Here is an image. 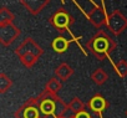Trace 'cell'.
<instances>
[{
	"instance_id": "obj_2",
	"label": "cell",
	"mask_w": 127,
	"mask_h": 118,
	"mask_svg": "<svg viewBox=\"0 0 127 118\" xmlns=\"http://www.w3.org/2000/svg\"><path fill=\"white\" fill-rule=\"evenodd\" d=\"M52 47H54V50L56 52H64V51H66V48H67V41L64 37H57V39L54 40Z\"/></svg>"
},
{
	"instance_id": "obj_4",
	"label": "cell",
	"mask_w": 127,
	"mask_h": 118,
	"mask_svg": "<svg viewBox=\"0 0 127 118\" xmlns=\"http://www.w3.org/2000/svg\"><path fill=\"white\" fill-rule=\"evenodd\" d=\"M107 47H108V42H107V40L103 39V37L96 39V40L94 41V48H95V51H97V52H105V51L107 50Z\"/></svg>"
},
{
	"instance_id": "obj_7",
	"label": "cell",
	"mask_w": 127,
	"mask_h": 118,
	"mask_svg": "<svg viewBox=\"0 0 127 118\" xmlns=\"http://www.w3.org/2000/svg\"><path fill=\"white\" fill-rule=\"evenodd\" d=\"M75 118H90V116L86 113V112H80V113H77L76 114V117Z\"/></svg>"
},
{
	"instance_id": "obj_6",
	"label": "cell",
	"mask_w": 127,
	"mask_h": 118,
	"mask_svg": "<svg viewBox=\"0 0 127 118\" xmlns=\"http://www.w3.org/2000/svg\"><path fill=\"white\" fill-rule=\"evenodd\" d=\"M37 117H39V112L34 107L26 108L24 112V118H37Z\"/></svg>"
},
{
	"instance_id": "obj_1",
	"label": "cell",
	"mask_w": 127,
	"mask_h": 118,
	"mask_svg": "<svg viewBox=\"0 0 127 118\" xmlns=\"http://www.w3.org/2000/svg\"><path fill=\"white\" fill-rule=\"evenodd\" d=\"M69 21H70V19H69V16L65 13H57L54 16V24L57 27H66Z\"/></svg>"
},
{
	"instance_id": "obj_5",
	"label": "cell",
	"mask_w": 127,
	"mask_h": 118,
	"mask_svg": "<svg viewBox=\"0 0 127 118\" xmlns=\"http://www.w3.org/2000/svg\"><path fill=\"white\" fill-rule=\"evenodd\" d=\"M40 109L44 114H51L55 109V103L51 101V99H45L41 106H40Z\"/></svg>"
},
{
	"instance_id": "obj_3",
	"label": "cell",
	"mask_w": 127,
	"mask_h": 118,
	"mask_svg": "<svg viewBox=\"0 0 127 118\" xmlns=\"http://www.w3.org/2000/svg\"><path fill=\"white\" fill-rule=\"evenodd\" d=\"M90 106H91V108L94 109V111H96V112H101L103 108H105V106H106V102H105V99L102 98V97H94L92 99H91V102H90Z\"/></svg>"
}]
</instances>
